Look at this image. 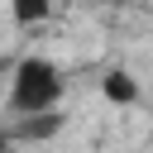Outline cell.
Masks as SVG:
<instances>
[{
    "label": "cell",
    "mask_w": 153,
    "mask_h": 153,
    "mask_svg": "<svg viewBox=\"0 0 153 153\" xmlns=\"http://www.w3.org/2000/svg\"><path fill=\"white\" fill-rule=\"evenodd\" d=\"M62 67L53 57H19L14 62V76H10V110L14 115H43V110H57L62 100Z\"/></svg>",
    "instance_id": "1"
},
{
    "label": "cell",
    "mask_w": 153,
    "mask_h": 153,
    "mask_svg": "<svg viewBox=\"0 0 153 153\" xmlns=\"http://www.w3.org/2000/svg\"><path fill=\"white\" fill-rule=\"evenodd\" d=\"M10 148H14V134H10V129H0V153H10Z\"/></svg>",
    "instance_id": "5"
},
{
    "label": "cell",
    "mask_w": 153,
    "mask_h": 153,
    "mask_svg": "<svg viewBox=\"0 0 153 153\" xmlns=\"http://www.w3.org/2000/svg\"><path fill=\"white\" fill-rule=\"evenodd\" d=\"M57 129H62V115L43 110V115H19V124L10 134H14V143H38V139H53Z\"/></svg>",
    "instance_id": "2"
},
{
    "label": "cell",
    "mask_w": 153,
    "mask_h": 153,
    "mask_svg": "<svg viewBox=\"0 0 153 153\" xmlns=\"http://www.w3.org/2000/svg\"><path fill=\"white\" fill-rule=\"evenodd\" d=\"M10 14H14L19 29H33V24H43L53 14V0H10Z\"/></svg>",
    "instance_id": "4"
},
{
    "label": "cell",
    "mask_w": 153,
    "mask_h": 153,
    "mask_svg": "<svg viewBox=\"0 0 153 153\" xmlns=\"http://www.w3.org/2000/svg\"><path fill=\"white\" fill-rule=\"evenodd\" d=\"M100 96L115 100V105H134V100H139V81H134L124 67H110V72L100 76Z\"/></svg>",
    "instance_id": "3"
}]
</instances>
